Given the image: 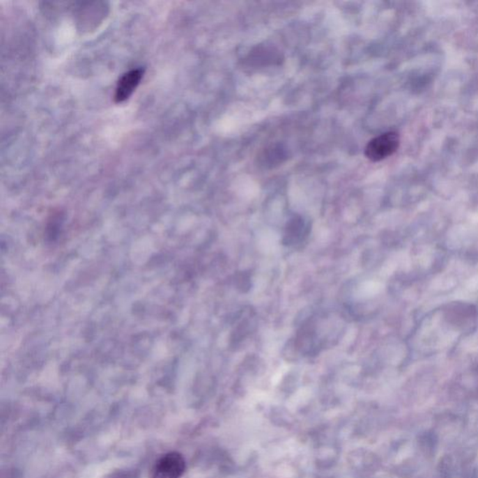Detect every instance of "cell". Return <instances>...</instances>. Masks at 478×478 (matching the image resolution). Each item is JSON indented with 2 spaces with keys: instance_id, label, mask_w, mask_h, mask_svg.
I'll use <instances>...</instances> for the list:
<instances>
[{
  "instance_id": "2",
  "label": "cell",
  "mask_w": 478,
  "mask_h": 478,
  "mask_svg": "<svg viewBox=\"0 0 478 478\" xmlns=\"http://www.w3.org/2000/svg\"><path fill=\"white\" fill-rule=\"evenodd\" d=\"M400 137L396 132H386L367 143L364 155L370 161L379 162L390 157L398 150Z\"/></svg>"
},
{
  "instance_id": "3",
  "label": "cell",
  "mask_w": 478,
  "mask_h": 478,
  "mask_svg": "<svg viewBox=\"0 0 478 478\" xmlns=\"http://www.w3.org/2000/svg\"><path fill=\"white\" fill-rule=\"evenodd\" d=\"M185 470L183 456L178 452H169L156 461L151 478H180Z\"/></svg>"
},
{
  "instance_id": "5",
  "label": "cell",
  "mask_w": 478,
  "mask_h": 478,
  "mask_svg": "<svg viewBox=\"0 0 478 478\" xmlns=\"http://www.w3.org/2000/svg\"><path fill=\"white\" fill-rule=\"evenodd\" d=\"M289 156L287 148L282 143H274L261 151L257 162L259 167L265 169H272L284 163Z\"/></svg>"
},
{
  "instance_id": "1",
  "label": "cell",
  "mask_w": 478,
  "mask_h": 478,
  "mask_svg": "<svg viewBox=\"0 0 478 478\" xmlns=\"http://www.w3.org/2000/svg\"><path fill=\"white\" fill-rule=\"evenodd\" d=\"M284 61L282 52L273 46L257 45L252 49L243 59V67L248 70H257L261 68L276 67Z\"/></svg>"
},
{
  "instance_id": "4",
  "label": "cell",
  "mask_w": 478,
  "mask_h": 478,
  "mask_svg": "<svg viewBox=\"0 0 478 478\" xmlns=\"http://www.w3.org/2000/svg\"><path fill=\"white\" fill-rule=\"evenodd\" d=\"M143 75H144V70L142 68H136L123 74L115 89V102L123 103L128 100L139 86Z\"/></svg>"
}]
</instances>
